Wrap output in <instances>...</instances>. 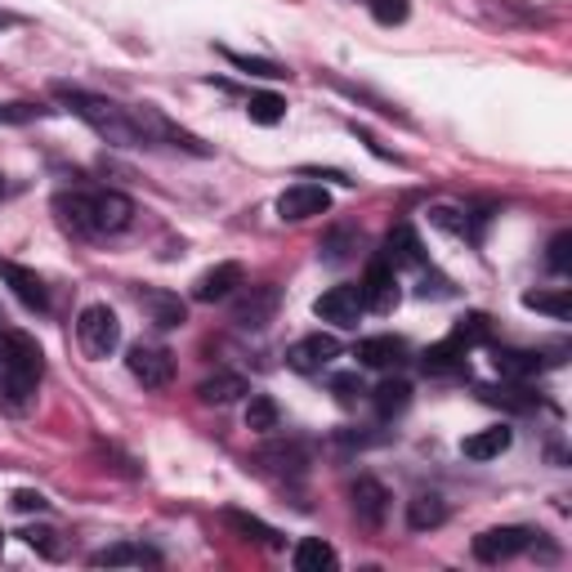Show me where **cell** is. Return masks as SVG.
I'll list each match as a JSON object with an SVG mask.
<instances>
[{
    "mask_svg": "<svg viewBox=\"0 0 572 572\" xmlns=\"http://www.w3.org/2000/svg\"><path fill=\"white\" fill-rule=\"evenodd\" d=\"M362 6L371 10V19H375L380 28H399V23H408V14H412L408 0H362Z\"/></svg>",
    "mask_w": 572,
    "mask_h": 572,
    "instance_id": "cell-34",
    "label": "cell"
},
{
    "mask_svg": "<svg viewBox=\"0 0 572 572\" xmlns=\"http://www.w3.org/2000/svg\"><path fill=\"white\" fill-rule=\"evenodd\" d=\"M10 193V188H6V174H0V198H6Z\"/></svg>",
    "mask_w": 572,
    "mask_h": 572,
    "instance_id": "cell-43",
    "label": "cell"
},
{
    "mask_svg": "<svg viewBox=\"0 0 572 572\" xmlns=\"http://www.w3.org/2000/svg\"><path fill=\"white\" fill-rule=\"evenodd\" d=\"M54 536H59L54 528H28V532H23V541H28V545H37V550H46L50 559H59V554H63V545H59Z\"/></svg>",
    "mask_w": 572,
    "mask_h": 572,
    "instance_id": "cell-40",
    "label": "cell"
},
{
    "mask_svg": "<svg viewBox=\"0 0 572 572\" xmlns=\"http://www.w3.org/2000/svg\"><path fill=\"white\" fill-rule=\"evenodd\" d=\"M32 394H37V390L19 385V380H10L6 371H0V408H6L10 417H23V412L32 408Z\"/></svg>",
    "mask_w": 572,
    "mask_h": 572,
    "instance_id": "cell-33",
    "label": "cell"
},
{
    "mask_svg": "<svg viewBox=\"0 0 572 572\" xmlns=\"http://www.w3.org/2000/svg\"><path fill=\"white\" fill-rule=\"evenodd\" d=\"M77 344L86 349V358H112L121 344V322L108 304H86L77 313Z\"/></svg>",
    "mask_w": 572,
    "mask_h": 572,
    "instance_id": "cell-4",
    "label": "cell"
},
{
    "mask_svg": "<svg viewBox=\"0 0 572 572\" xmlns=\"http://www.w3.org/2000/svg\"><path fill=\"white\" fill-rule=\"evenodd\" d=\"M371 408H375L380 421L403 417V412L412 408V385H408V380H385V385L371 390Z\"/></svg>",
    "mask_w": 572,
    "mask_h": 572,
    "instance_id": "cell-24",
    "label": "cell"
},
{
    "mask_svg": "<svg viewBox=\"0 0 572 572\" xmlns=\"http://www.w3.org/2000/svg\"><path fill=\"white\" fill-rule=\"evenodd\" d=\"M523 304L536 309V313H550L554 322H568V313H572V295L568 291H528Z\"/></svg>",
    "mask_w": 572,
    "mask_h": 572,
    "instance_id": "cell-31",
    "label": "cell"
},
{
    "mask_svg": "<svg viewBox=\"0 0 572 572\" xmlns=\"http://www.w3.org/2000/svg\"><path fill=\"white\" fill-rule=\"evenodd\" d=\"M41 117H46V108H37V103H0V126H28Z\"/></svg>",
    "mask_w": 572,
    "mask_h": 572,
    "instance_id": "cell-39",
    "label": "cell"
},
{
    "mask_svg": "<svg viewBox=\"0 0 572 572\" xmlns=\"http://www.w3.org/2000/svg\"><path fill=\"white\" fill-rule=\"evenodd\" d=\"M452 340L470 353V349H479V344H488V340H492V322H488L483 313H470V318H461V322L452 327Z\"/></svg>",
    "mask_w": 572,
    "mask_h": 572,
    "instance_id": "cell-32",
    "label": "cell"
},
{
    "mask_svg": "<svg viewBox=\"0 0 572 572\" xmlns=\"http://www.w3.org/2000/svg\"><path fill=\"white\" fill-rule=\"evenodd\" d=\"M327 211H331V193L322 183H309V179L291 183L287 193L278 198V215L287 224H300V220H313V215H327Z\"/></svg>",
    "mask_w": 572,
    "mask_h": 572,
    "instance_id": "cell-8",
    "label": "cell"
},
{
    "mask_svg": "<svg viewBox=\"0 0 572 572\" xmlns=\"http://www.w3.org/2000/svg\"><path fill=\"white\" fill-rule=\"evenodd\" d=\"M247 430H251V434H273V430H282V408H278L273 394H251V403H247Z\"/></svg>",
    "mask_w": 572,
    "mask_h": 572,
    "instance_id": "cell-27",
    "label": "cell"
},
{
    "mask_svg": "<svg viewBox=\"0 0 572 572\" xmlns=\"http://www.w3.org/2000/svg\"><path fill=\"white\" fill-rule=\"evenodd\" d=\"M331 394H335L344 408H353V403L367 394V385H362L358 371H344V375H331Z\"/></svg>",
    "mask_w": 572,
    "mask_h": 572,
    "instance_id": "cell-38",
    "label": "cell"
},
{
    "mask_svg": "<svg viewBox=\"0 0 572 572\" xmlns=\"http://www.w3.org/2000/svg\"><path fill=\"white\" fill-rule=\"evenodd\" d=\"M255 461H260L264 470L282 474V479H304V470H309V448L295 443V439H278V443H264V448L255 452Z\"/></svg>",
    "mask_w": 572,
    "mask_h": 572,
    "instance_id": "cell-15",
    "label": "cell"
},
{
    "mask_svg": "<svg viewBox=\"0 0 572 572\" xmlns=\"http://www.w3.org/2000/svg\"><path fill=\"white\" fill-rule=\"evenodd\" d=\"M313 313H318L322 322L340 327V331H353L358 318L367 313V304H362V291H358V287H331L327 295L313 300Z\"/></svg>",
    "mask_w": 572,
    "mask_h": 572,
    "instance_id": "cell-10",
    "label": "cell"
},
{
    "mask_svg": "<svg viewBox=\"0 0 572 572\" xmlns=\"http://www.w3.org/2000/svg\"><path fill=\"white\" fill-rule=\"evenodd\" d=\"M430 224H439V229H448V233H456V238H470V242H474V233H470V215H465V211L434 207V211H430Z\"/></svg>",
    "mask_w": 572,
    "mask_h": 572,
    "instance_id": "cell-37",
    "label": "cell"
},
{
    "mask_svg": "<svg viewBox=\"0 0 572 572\" xmlns=\"http://www.w3.org/2000/svg\"><path fill=\"white\" fill-rule=\"evenodd\" d=\"M247 394H251V385H247V375H238V371H215L198 385V399L211 403V408H229V403H238Z\"/></svg>",
    "mask_w": 572,
    "mask_h": 572,
    "instance_id": "cell-21",
    "label": "cell"
},
{
    "mask_svg": "<svg viewBox=\"0 0 572 572\" xmlns=\"http://www.w3.org/2000/svg\"><path fill=\"white\" fill-rule=\"evenodd\" d=\"M220 54H224L238 72H251V77H264V81H282V77H291V72H287L282 63H273V59H251V54H238V50H229V46H224Z\"/></svg>",
    "mask_w": 572,
    "mask_h": 572,
    "instance_id": "cell-30",
    "label": "cell"
},
{
    "mask_svg": "<svg viewBox=\"0 0 572 572\" xmlns=\"http://www.w3.org/2000/svg\"><path fill=\"white\" fill-rule=\"evenodd\" d=\"M247 117H251L255 126H278V121L287 117V99H282V94H269V90H255V94L247 99Z\"/></svg>",
    "mask_w": 572,
    "mask_h": 572,
    "instance_id": "cell-29",
    "label": "cell"
},
{
    "mask_svg": "<svg viewBox=\"0 0 572 572\" xmlns=\"http://www.w3.org/2000/svg\"><path fill=\"white\" fill-rule=\"evenodd\" d=\"M0 371H6L10 380H19V385L37 390L41 385V375H46V353L41 344L19 331V327H6L0 322Z\"/></svg>",
    "mask_w": 572,
    "mask_h": 572,
    "instance_id": "cell-3",
    "label": "cell"
},
{
    "mask_svg": "<svg viewBox=\"0 0 572 572\" xmlns=\"http://www.w3.org/2000/svg\"><path fill=\"white\" fill-rule=\"evenodd\" d=\"M291 563H295V572H327V568H335V550H331L322 536H304V541L295 545Z\"/></svg>",
    "mask_w": 572,
    "mask_h": 572,
    "instance_id": "cell-28",
    "label": "cell"
},
{
    "mask_svg": "<svg viewBox=\"0 0 572 572\" xmlns=\"http://www.w3.org/2000/svg\"><path fill=\"white\" fill-rule=\"evenodd\" d=\"M448 523V501L439 492H421L408 501V528L412 532H430V528H443Z\"/></svg>",
    "mask_w": 572,
    "mask_h": 572,
    "instance_id": "cell-25",
    "label": "cell"
},
{
    "mask_svg": "<svg viewBox=\"0 0 572 572\" xmlns=\"http://www.w3.org/2000/svg\"><path fill=\"white\" fill-rule=\"evenodd\" d=\"M278 304H282V295H278V287H238L233 291V322L242 327V331H260V327H269L273 322V313H278Z\"/></svg>",
    "mask_w": 572,
    "mask_h": 572,
    "instance_id": "cell-5",
    "label": "cell"
},
{
    "mask_svg": "<svg viewBox=\"0 0 572 572\" xmlns=\"http://www.w3.org/2000/svg\"><path fill=\"white\" fill-rule=\"evenodd\" d=\"M559 358H545L536 349H492V367L505 375V380H532L536 371L554 367Z\"/></svg>",
    "mask_w": 572,
    "mask_h": 572,
    "instance_id": "cell-19",
    "label": "cell"
},
{
    "mask_svg": "<svg viewBox=\"0 0 572 572\" xmlns=\"http://www.w3.org/2000/svg\"><path fill=\"white\" fill-rule=\"evenodd\" d=\"M532 545H536L532 528H488V532L474 536V559L479 563H505V559H514Z\"/></svg>",
    "mask_w": 572,
    "mask_h": 572,
    "instance_id": "cell-7",
    "label": "cell"
},
{
    "mask_svg": "<svg viewBox=\"0 0 572 572\" xmlns=\"http://www.w3.org/2000/svg\"><path fill=\"white\" fill-rule=\"evenodd\" d=\"M0 282H6L32 313H50V287H46L32 269H23V264H14V260H0Z\"/></svg>",
    "mask_w": 572,
    "mask_h": 572,
    "instance_id": "cell-14",
    "label": "cell"
},
{
    "mask_svg": "<svg viewBox=\"0 0 572 572\" xmlns=\"http://www.w3.org/2000/svg\"><path fill=\"white\" fill-rule=\"evenodd\" d=\"M510 443H514V430L492 425V430L470 434V439L461 443V452H465V461H496L501 452H510Z\"/></svg>",
    "mask_w": 572,
    "mask_h": 572,
    "instance_id": "cell-23",
    "label": "cell"
},
{
    "mask_svg": "<svg viewBox=\"0 0 572 572\" xmlns=\"http://www.w3.org/2000/svg\"><path fill=\"white\" fill-rule=\"evenodd\" d=\"M421 367H425V375H456L465 367V349L448 335V340H439V344H430L421 353Z\"/></svg>",
    "mask_w": 572,
    "mask_h": 572,
    "instance_id": "cell-26",
    "label": "cell"
},
{
    "mask_svg": "<svg viewBox=\"0 0 572 572\" xmlns=\"http://www.w3.org/2000/svg\"><path fill=\"white\" fill-rule=\"evenodd\" d=\"M340 353H344V349H340V340H335V335L313 331V335H304V340H295V344L287 349V367H291V371H300V375H313V371L331 367Z\"/></svg>",
    "mask_w": 572,
    "mask_h": 572,
    "instance_id": "cell-11",
    "label": "cell"
},
{
    "mask_svg": "<svg viewBox=\"0 0 572 572\" xmlns=\"http://www.w3.org/2000/svg\"><path fill=\"white\" fill-rule=\"evenodd\" d=\"M483 399H488V403H505V408H514V412H532V408H536L532 390H523V385H505V390H483Z\"/></svg>",
    "mask_w": 572,
    "mask_h": 572,
    "instance_id": "cell-36",
    "label": "cell"
},
{
    "mask_svg": "<svg viewBox=\"0 0 572 572\" xmlns=\"http://www.w3.org/2000/svg\"><path fill=\"white\" fill-rule=\"evenodd\" d=\"M46 505H50V501H46L41 492H28V488L14 492V510H46Z\"/></svg>",
    "mask_w": 572,
    "mask_h": 572,
    "instance_id": "cell-42",
    "label": "cell"
},
{
    "mask_svg": "<svg viewBox=\"0 0 572 572\" xmlns=\"http://www.w3.org/2000/svg\"><path fill=\"white\" fill-rule=\"evenodd\" d=\"M134 300H139V309L157 322V327H183L188 322V304L174 295V291H161V287H139L134 291Z\"/></svg>",
    "mask_w": 572,
    "mask_h": 572,
    "instance_id": "cell-18",
    "label": "cell"
},
{
    "mask_svg": "<svg viewBox=\"0 0 572 572\" xmlns=\"http://www.w3.org/2000/svg\"><path fill=\"white\" fill-rule=\"evenodd\" d=\"M349 242H353V233H344V229H335V233H331V238L322 242V251H327V264H344V260H349V251H344Z\"/></svg>",
    "mask_w": 572,
    "mask_h": 572,
    "instance_id": "cell-41",
    "label": "cell"
},
{
    "mask_svg": "<svg viewBox=\"0 0 572 572\" xmlns=\"http://www.w3.org/2000/svg\"><path fill=\"white\" fill-rule=\"evenodd\" d=\"M54 215L72 238H117L134 224V202L126 193H112V188H99V193H59Z\"/></svg>",
    "mask_w": 572,
    "mask_h": 572,
    "instance_id": "cell-1",
    "label": "cell"
},
{
    "mask_svg": "<svg viewBox=\"0 0 572 572\" xmlns=\"http://www.w3.org/2000/svg\"><path fill=\"white\" fill-rule=\"evenodd\" d=\"M545 269L559 273V278L572 273V233H568V229L550 238V247H545Z\"/></svg>",
    "mask_w": 572,
    "mask_h": 572,
    "instance_id": "cell-35",
    "label": "cell"
},
{
    "mask_svg": "<svg viewBox=\"0 0 572 572\" xmlns=\"http://www.w3.org/2000/svg\"><path fill=\"white\" fill-rule=\"evenodd\" d=\"M375 260H385L394 273H403V269H425V247H421V238H417L412 224H394L390 238H385V251H380Z\"/></svg>",
    "mask_w": 572,
    "mask_h": 572,
    "instance_id": "cell-13",
    "label": "cell"
},
{
    "mask_svg": "<svg viewBox=\"0 0 572 572\" xmlns=\"http://www.w3.org/2000/svg\"><path fill=\"white\" fill-rule=\"evenodd\" d=\"M126 367H130V375L139 380L143 390H165L174 380V353L165 344H134L126 353Z\"/></svg>",
    "mask_w": 572,
    "mask_h": 572,
    "instance_id": "cell-6",
    "label": "cell"
},
{
    "mask_svg": "<svg viewBox=\"0 0 572 572\" xmlns=\"http://www.w3.org/2000/svg\"><path fill=\"white\" fill-rule=\"evenodd\" d=\"M349 505H353V514H358L362 528H380V523H385V514H390V492H385V483H380V479L362 474L349 488Z\"/></svg>",
    "mask_w": 572,
    "mask_h": 572,
    "instance_id": "cell-12",
    "label": "cell"
},
{
    "mask_svg": "<svg viewBox=\"0 0 572 572\" xmlns=\"http://www.w3.org/2000/svg\"><path fill=\"white\" fill-rule=\"evenodd\" d=\"M358 291H362V304H367L371 313H394L399 300H403L399 273H394L385 260H371V264H367V278L358 282Z\"/></svg>",
    "mask_w": 572,
    "mask_h": 572,
    "instance_id": "cell-9",
    "label": "cell"
},
{
    "mask_svg": "<svg viewBox=\"0 0 572 572\" xmlns=\"http://www.w3.org/2000/svg\"><path fill=\"white\" fill-rule=\"evenodd\" d=\"M238 287H242V264L224 260V264L207 269V273L193 282V300H198V304H220V300H233Z\"/></svg>",
    "mask_w": 572,
    "mask_h": 572,
    "instance_id": "cell-17",
    "label": "cell"
},
{
    "mask_svg": "<svg viewBox=\"0 0 572 572\" xmlns=\"http://www.w3.org/2000/svg\"><path fill=\"white\" fill-rule=\"evenodd\" d=\"M353 358H358V367L390 371V367L408 362V340H399V335H367V340H358Z\"/></svg>",
    "mask_w": 572,
    "mask_h": 572,
    "instance_id": "cell-16",
    "label": "cell"
},
{
    "mask_svg": "<svg viewBox=\"0 0 572 572\" xmlns=\"http://www.w3.org/2000/svg\"><path fill=\"white\" fill-rule=\"evenodd\" d=\"M54 99H59L72 117H81L103 143H117V148H143L134 108H121V103H112V99H99V94H86V90H72V86H54Z\"/></svg>",
    "mask_w": 572,
    "mask_h": 572,
    "instance_id": "cell-2",
    "label": "cell"
},
{
    "mask_svg": "<svg viewBox=\"0 0 572 572\" xmlns=\"http://www.w3.org/2000/svg\"><path fill=\"white\" fill-rule=\"evenodd\" d=\"M90 563L94 568H143V563H161V554L152 545H143V541H117V545L90 554Z\"/></svg>",
    "mask_w": 572,
    "mask_h": 572,
    "instance_id": "cell-22",
    "label": "cell"
},
{
    "mask_svg": "<svg viewBox=\"0 0 572 572\" xmlns=\"http://www.w3.org/2000/svg\"><path fill=\"white\" fill-rule=\"evenodd\" d=\"M220 519H224V528H229V532H238L242 541L264 545V550H282V532H278V528H269L264 519H255V514H247V510H220Z\"/></svg>",
    "mask_w": 572,
    "mask_h": 572,
    "instance_id": "cell-20",
    "label": "cell"
}]
</instances>
